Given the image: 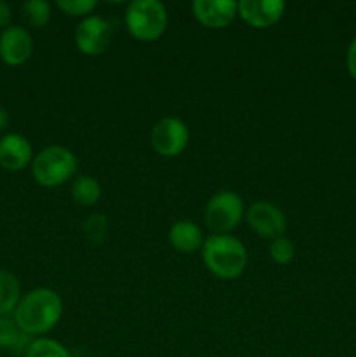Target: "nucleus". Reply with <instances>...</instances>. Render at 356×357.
<instances>
[{
	"instance_id": "nucleus-1",
	"label": "nucleus",
	"mask_w": 356,
	"mask_h": 357,
	"mask_svg": "<svg viewBox=\"0 0 356 357\" xmlns=\"http://www.w3.org/2000/svg\"><path fill=\"white\" fill-rule=\"evenodd\" d=\"M63 316V300L54 289L35 288L21 296L13 319L30 337L45 335L56 328Z\"/></svg>"
},
{
	"instance_id": "nucleus-2",
	"label": "nucleus",
	"mask_w": 356,
	"mask_h": 357,
	"mask_svg": "<svg viewBox=\"0 0 356 357\" xmlns=\"http://www.w3.org/2000/svg\"><path fill=\"white\" fill-rule=\"evenodd\" d=\"M201 257L206 268L222 281L237 279L248 265L246 248L230 234H212L206 237Z\"/></svg>"
},
{
	"instance_id": "nucleus-3",
	"label": "nucleus",
	"mask_w": 356,
	"mask_h": 357,
	"mask_svg": "<svg viewBox=\"0 0 356 357\" xmlns=\"http://www.w3.org/2000/svg\"><path fill=\"white\" fill-rule=\"evenodd\" d=\"M75 153L61 145H51L42 149L31 160V176L40 187L56 188L72 180L77 173Z\"/></svg>"
},
{
	"instance_id": "nucleus-4",
	"label": "nucleus",
	"mask_w": 356,
	"mask_h": 357,
	"mask_svg": "<svg viewBox=\"0 0 356 357\" xmlns=\"http://www.w3.org/2000/svg\"><path fill=\"white\" fill-rule=\"evenodd\" d=\"M124 23L133 38L154 42L166 31L168 10L159 0H133L126 7Z\"/></svg>"
},
{
	"instance_id": "nucleus-5",
	"label": "nucleus",
	"mask_w": 356,
	"mask_h": 357,
	"mask_svg": "<svg viewBox=\"0 0 356 357\" xmlns=\"http://www.w3.org/2000/svg\"><path fill=\"white\" fill-rule=\"evenodd\" d=\"M244 216V202L232 190H220L208 201L205 222L215 234H230Z\"/></svg>"
},
{
	"instance_id": "nucleus-6",
	"label": "nucleus",
	"mask_w": 356,
	"mask_h": 357,
	"mask_svg": "<svg viewBox=\"0 0 356 357\" xmlns=\"http://www.w3.org/2000/svg\"><path fill=\"white\" fill-rule=\"evenodd\" d=\"M191 131L187 124L178 117H164L150 131V145L161 157L173 159L188 145Z\"/></svg>"
},
{
	"instance_id": "nucleus-7",
	"label": "nucleus",
	"mask_w": 356,
	"mask_h": 357,
	"mask_svg": "<svg viewBox=\"0 0 356 357\" xmlns=\"http://www.w3.org/2000/svg\"><path fill=\"white\" fill-rule=\"evenodd\" d=\"M112 40V26L105 17L91 14L82 17L75 26L73 42L75 47L86 56H100L108 49Z\"/></svg>"
},
{
	"instance_id": "nucleus-8",
	"label": "nucleus",
	"mask_w": 356,
	"mask_h": 357,
	"mask_svg": "<svg viewBox=\"0 0 356 357\" xmlns=\"http://www.w3.org/2000/svg\"><path fill=\"white\" fill-rule=\"evenodd\" d=\"M246 220L250 229L264 239L274 241L285 236L286 232L285 213L271 202L260 201L251 204L246 213Z\"/></svg>"
},
{
	"instance_id": "nucleus-9",
	"label": "nucleus",
	"mask_w": 356,
	"mask_h": 357,
	"mask_svg": "<svg viewBox=\"0 0 356 357\" xmlns=\"http://www.w3.org/2000/svg\"><path fill=\"white\" fill-rule=\"evenodd\" d=\"M34 52V38L30 31L17 24L0 31V59L9 66H20L30 59Z\"/></svg>"
},
{
	"instance_id": "nucleus-10",
	"label": "nucleus",
	"mask_w": 356,
	"mask_h": 357,
	"mask_svg": "<svg viewBox=\"0 0 356 357\" xmlns=\"http://www.w3.org/2000/svg\"><path fill=\"white\" fill-rule=\"evenodd\" d=\"M286 3L283 0H241L237 16L251 28H269L283 17Z\"/></svg>"
},
{
	"instance_id": "nucleus-11",
	"label": "nucleus",
	"mask_w": 356,
	"mask_h": 357,
	"mask_svg": "<svg viewBox=\"0 0 356 357\" xmlns=\"http://www.w3.org/2000/svg\"><path fill=\"white\" fill-rule=\"evenodd\" d=\"M192 13L202 26L209 28V30H223L236 20L237 2H232V0H194Z\"/></svg>"
},
{
	"instance_id": "nucleus-12",
	"label": "nucleus",
	"mask_w": 356,
	"mask_h": 357,
	"mask_svg": "<svg viewBox=\"0 0 356 357\" xmlns=\"http://www.w3.org/2000/svg\"><path fill=\"white\" fill-rule=\"evenodd\" d=\"M34 149L27 136L9 132L0 138V166L7 171H23L34 160Z\"/></svg>"
},
{
	"instance_id": "nucleus-13",
	"label": "nucleus",
	"mask_w": 356,
	"mask_h": 357,
	"mask_svg": "<svg viewBox=\"0 0 356 357\" xmlns=\"http://www.w3.org/2000/svg\"><path fill=\"white\" fill-rule=\"evenodd\" d=\"M170 243L180 253H195L202 248L205 244V234H202L201 227L195 225L191 220H178L171 225L170 234Z\"/></svg>"
},
{
	"instance_id": "nucleus-14",
	"label": "nucleus",
	"mask_w": 356,
	"mask_h": 357,
	"mask_svg": "<svg viewBox=\"0 0 356 357\" xmlns=\"http://www.w3.org/2000/svg\"><path fill=\"white\" fill-rule=\"evenodd\" d=\"M31 342L34 337L23 333L13 317H0V349L24 356Z\"/></svg>"
},
{
	"instance_id": "nucleus-15",
	"label": "nucleus",
	"mask_w": 356,
	"mask_h": 357,
	"mask_svg": "<svg viewBox=\"0 0 356 357\" xmlns=\"http://www.w3.org/2000/svg\"><path fill=\"white\" fill-rule=\"evenodd\" d=\"M21 300V286L16 275L0 268V317H10Z\"/></svg>"
},
{
	"instance_id": "nucleus-16",
	"label": "nucleus",
	"mask_w": 356,
	"mask_h": 357,
	"mask_svg": "<svg viewBox=\"0 0 356 357\" xmlns=\"http://www.w3.org/2000/svg\"><path fill=\"white\" fill-rule=\"evenodd\" d=\"M72 197L79 206H94L101 197V187L98 180L89 174H80L72 183Z\"/></svg>"
},
{
	"instance_id": "nucleus-17",
	"label": "nucleus",
	"mask_w": 356,
	"mask_h": 357,
	"mask_svg": "<svg viewBox=\"0 0 356 357\" xmlns=\"http://www.w3.org/2000/svg\"><path fill=\"white\" fill-rule=\"evenodd\" d=\"M21 14L28 26L42 28L51 20V3L47 0H28L21 6Z\"/></svg>"
},
{
	"instance_id": "nucleus-18",
	"label": "nucleus",
	"mask_w": 356,
	"mask_h": 357,
	"mask_svg": "<svg viewBox=\"0 0 356 357\" xmlns=\"http://www.w3.org/2000/svg\"><path fill=\"white\" fill-rule=\"evenodd\" d=\"M24 357H72V354L61 342L54 338L38 337L34 338L28 351L24 352Z\"/></svg>"
},
{
	"instance_id": "nucleus-19",
	"label": "nucleus",
	"mask_w": 356,
	"mask_h": 357,
	"mask_svg": "<svg viewBox=\"0 0 356 357\" xmlns=\"http://www.w3.org/2000/svg\"><path fill=\"white\" fill-rule=\"evenodd\" d=\"M84 234L91 244H101L108 234V218L100 213H94L84 222Z\"/></svg>"
},
{
	"instance_id": "nucleus-20",
	"label": "nucleus",
	"mask_w": 356,
	"mask_h": 357,
	"mask_svg": "<svg viewBox=\"0 0 356 357\" xmlns=\"http://www.w3.org/2000/svg\"><path fill=\"white\" fill-rule=\"evenodd\" d=\"M269 257L274 264L278 265H288L290 261L295 257V246L290 239H286L285 236L278 237V239L271 241V246H269Z\"/></svg>"
},
{
	"instance_id": "nucleus-21",
	"label": "nucleus",
	"mask_w": 356,
	"mask_h": 357,
	"mask_svg": "<svg viewBox=\"0 0 356 357\" xmlns=\"http://www.w3.org/2000/svg\"><path fill=\"white\" fill-rule=\"evenodd\" d=\"M56 6L59 7L61 13L72 17H87L96 9L98 2L96 0H58Z\"/></svg>"
},
{
	"instance_id": "nucleus-22",
	"label": "nucleus",
	"mask_w": 356,
	"mask_h": 357,
	"mask_svg": "<svg viewBox=\"0 0 356 357\" xmlns=\"http://www.w3.org/2000/svg\"><path fill=\"white\" fill-rule=\"evenodd\" d=\"M346 66L353 79L356 80V37L349 42L348 52H346Z\"/></svg>"
},
{
	"instance_id": "nucleus-23",
	"label": "nucleus",
	"mask_w": 356,
	"mask_h": 357,
	"mask_svg": "<svg viewBox=\"0 0 356 357\" xmlns=\"http://www.w3.org/2000/svg\"><path fill=\"white\" fill-rule=\"evenodd\" d=\"M10 21H13V9H10L9 3L0 0V30L9 28Z\"/></svg>"
},
{
	"instance_id": "nucleus-24",
	"label": "nucleus",
	"mask_w": 356,
	"mask_h": 357,
	"mask_svg": "<svg viewBox=\"0 0 356 357\" xmlns=\"http://www.w3.org/2000/svg\"><path fill=\"white\" fill-rule=\"evenodd\" d=\"M7 124H9V112H7L6 107L0 105V131H3L7 128Z\"/></svg>"
}]
</instances>
